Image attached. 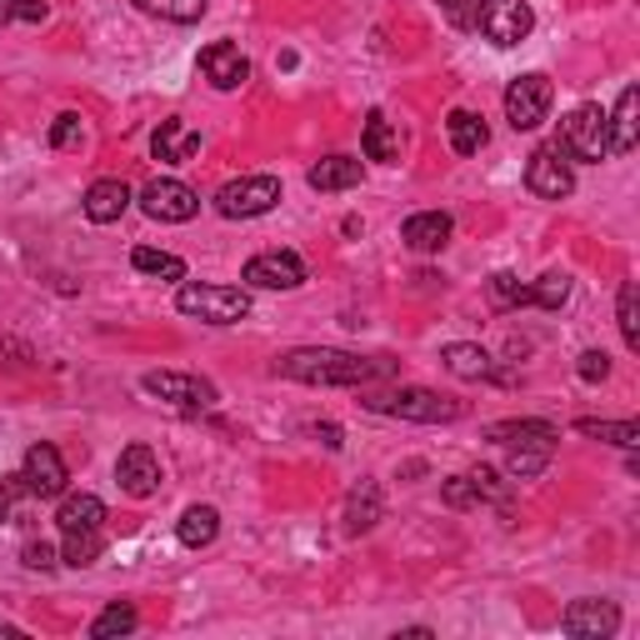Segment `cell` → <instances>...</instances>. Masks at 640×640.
Masks as SVG:
<instances>
[{"label": "cell", "mask_w": 640, "mask_h": 640, "mask_svg": "<svg viewBox=\"0 0 640 640\" xmlns=\"http://www.w3.org/2000/svg\"><path fill=\"white\" fill-rule=\"evenodd\" d=\"M440 360H446V370L460 376V380H510V376H500L496 356L480 350V346H470V340H450V346L440 350Z\"/></svg>", "instance_id": "2e32d148"}, {"label": "cell", "mask_w": 640, "mask_h": 640, "mask_svg": "<svg viewBox=\"0 0 640 640\" xmlns=\"http://www.w3.org/2000/svg\"><path fill=\"white\" fill-rule=\"evenodd\" d=\"M316 436H320V446H330V450L346 446V440H340V426H316Z\"/></svg>", "instance_id": "7bdbcfd3"}, {"label": "cell", "mask_w": 640, "mask_h": 640, "mask_svg": "<svg viewBox=\"0 0 640 640\" xmlns=\"http://www.w3.org/2000/svg\"><path fill=\"white\" fill-rule=\"evenodd\" d=\"M490 300H496L500 310L530 306V286L520 276H510V270H496V276H490Z\"/></svg>", "instance_id": "e575fe53"}, {"label": "cell", "mask_w": 640, "mask_h": 640, "mask_svg": "<svg viewBox=\"0 0 640 640\" xmlns=\"http://www.w3.org/2000/svg\"><path fill=\"white\" fill-rule=\"evenodd\" d=\"M6 20H16V0H0V26H6Z\"/></svg>", "instance_id": "ee69618b"}, {"label": "cell", "mask_w": 640, "mask_h": 640, "mask_svg": "<svg viewBox=\"0 0 640 640\" xmlns=\"http://www.w3.org/2000/svg\"><path fill=\"white\" fill-rule=\"evenodd\" d=\"M140 386H146V396L170 400V406H180V410H210L216 406V386H210L206 376H186V370H150Z\"/></svg>", "instance_id": "ba28073f"}, {"label": "cell", "mask_w": 640, "mask_h": 640, "mask_svg": "<svg viewBox=\"0 0 640 640\" xmlns=\"http://www.w3.org/2000/svg\"><path fill=\"white\" fill-rule=\"evenodd\" d=\"M0 520H6V496H0Z\"/></svg>", "instance_id": "bcb514c9"}, {"label": "cell", "mask_w": 640, "mask_h": 640, "mask_svg": "<svg viewBox=\"0 0 640 640\" xmlns=\"http://www.w3.org/2000/svg\"><path fill=\"white\" fill-rule=\"evenodd\" d=\"M130 266H136L140 276H156V280H186V260L166 256V250H150V246H136Z\"/></svg>", "instance_id": "f546056e"}, {"label": "cell", "mask_w": 640, "mask_h": 640, "mask_svg": "<svg viewBox=\"0 0 640 640\" xmlns=\"http://www.w3.org/2000/svg\"><path fill=\"white\" fill-rule=\"evenodd\" d=\"M620 336H626V346L630 350H640V290H636V280H626L620 286Z\"/></svg>", "instance_id": "d590c367"}, {"label": "cell", "mask_w": 640, "mask_h": 640, "mask_svg": "<svg viewBox=\"0 0 640 640\" xmlns=\"http://www.w3.org/2000/svg\"><path fill=\"white\" fill-rule=\"evenodd\" d=\"M486 436L496 446H526V440H560V430L550 420H496L486 426Z\"/></svg>", "instance_id": "83f0119b"}, {"label": "cell", "mask_w": 640, "mask_h": 640, "mask_svg": "<svg viewBox=\"0 0 640 640\" xmlns=\"http://www.w3.org/2000/svg\"><path fill=\"white\" fill-rule=\"evenodd\" d=\"M576 370H580V380H586V386H600V380L610 376V356H606V350H586Z\"/></svg>", "instance_id": "f35d334b"}, {"label": "cell", "mask_w": 640, "mask_h": 640, "mask_svg": "<svg viewBox=\"0 0 640 640\" xmlns=\"http://www.w3.org/2000/svg\"><path fill=\"white\" fill-rule=\"evenodd\" d=\"M466 480H470V490H476V500H490V506H500V510H510V486L496 476L490 466H476V470H466Z\"/></svg>", "instance_id": "836d02e7"}, {"label": "cell", "mask_w": 640, "mask_h": 640, "mask_svg": "<svg viewBox=\"0 0 640 640\" xmlns=\"http://www.w3.org/2000/svg\"><path fill=\"white\" fill-rule=\"evenodd\" d=\"M176 536H180V546H186V550H206L210 540L220 536V510L216 506H186Z\"/></svg>", "instance_id": "603a6c76"}, {"label": "cell", "mask_w": 640, "mask_h": 640, "mask_svg": "<svg viewBox=\"0 0 640 640\" xmlns=\"http://www.w3.org/2000/svg\"><path fill=\"white\" fill-rule=\"evenodd\" d=\"M240 280L260 286V290H300L306 286V260H300L296 250H260V256L246 260Z\"/></svg>", "instance_id": "30bf717a"}, {"label": "cell", "mask_w": 640, "mask_h": 640, "mask_svg": "<svg viewBox=\"0 0 640 640\" xmlns=\"http://www.w3.org/2000/svg\"><path fill=\"white\" fill-rule=\"evenodd\" d=\"M390 370H396L390 360H366L336 346H300L276 360V376L300 380V386H370V380L390 376Z\"/></svg>", "instance_id": "6da1fadb"}, {"label": "cell", "mask_w": 640, "mask_h": 640, "mask_svg": "<svg viewBox=\"0 0 640 640\" xmlns=\"http://www.w3.org/2000/svg\"><path fill=\"white\" fill-rule=\"evenodd\" d=\"M26 566L30 570H56V550H50L46 540H30V546H26Z\"/></svg>", "instance_id": "60d3db41"}, {"label": "cell", "mask_w": 640, "mask_h": 640, "mask_svg": "<svg viewBox=\"0 0 640 640\" xmlns=\"http://www.w3.org/2000/svg\"><path fill=\"white\" fill-rule=\"evenodd\" d=\"M20 476H26V486H30V496H40V500H50V496H66V460H60V450L56 446H30L26 450V466H20Z\"/></svg>", "instance_id": "4fadbf2b"}, {"label": "cell", "mask_w": 640, "mask_h": 640, "mask_svg": "<svg viewBox=\"0 0 640 640\" xmlns=\"http://www.w3.org/2000/svg\"><path fill=\"white\" fill-rule=\"evenodd\" d=\"M360 160L356 156H326V160H316L310 166V190H320V196H336V190H350V186H360Z\"/></svg>", "instance_id": "ffe728a7"}, {"label": "cell", "mask_w": 640, "mask_h": 640, "mask_svg": "<svg viewBox=\"0 0 640 640\" xmlns=\"http://www.w3.org/2000/svg\"><path fill=\"white\" fill-rule=\"evenodd\" d=\"M550 100H556V86H550V76H540V70H530V76H516L506 86V120L516 130H536L540 120L550 116Z\"/></svg>", "instance_id": "52a82bcc"}, {"label": "cell", "mask_w": 640, "mask_h": 640, "mask_svg": "<svg viewBox=\"0 0 640 640\" xmlns=\"http://www.w3.org/2000/svg\"><path fill=\"white\" fill-rule=\"evenodd\" d=\"M570 300V276H560V270H550V276H540L536 286H530V306L540 310H560Z\"/></svg>", "instance_id": "8d00e7d4"}, {"label": "cell", "mask_w": 640, "mask_h": 640, "mask_svg": "<svg viewBox=\"0 0 640 640\" xmlns=\"http://www.w3.org/2000/svg\"><path fill=\"white\" fill-rule=\"evenodd\" d=\"M526 190H530V196H540V200H566L570 190H576V176H570L566 156H560L556 146H540L536 156H530Z\"/></svg>", "instance_id": "8fae6325"}, {"label": "cell", "mask_w": 640, "mask_h": 640, "mask_svg": "<svg viewBox=\"0 0 640 640\" xmlns=\"http://www.w3.org/2000/svg\"><path fill=\"white\" fill-rule=\"evenodd\" d=\"M176 310L206 320V326H236L250 316V296L240 286H180Z\"/></svg>", "instance_id": "3957f363"}, {"label": "cell", "mask_w": 640, "mask_h": 640, "mask_svg": "<svg viewBox=\"0 0 640 640\" xmlns=\"http://www.w3.org/2000/svg\"><path fill=\"white\" fill-rule=\"evenodd\" d=\"M140 210H146L150 220H160V226H186V220H196L200 196L186 180H150V186L140 190Z\"/></svg>", "instance_id": "9c48e42d"}, {"label": "cell", "mask_w": 640, "mask_h": 640, "mask_svg": "<svg viewBox=\"0 0 640 640\" xmlns=\"http://www.w3.org/2000/svg\"><path fill=\"white\" fill-rule=\"evenodd\" d=\"M146 16H160V20H176V26H196L206 16V0H136Z\"/></svg>", "instance_id": "4dcf8cb0"}, {"label": "cell", "mask_w": 640, "mask_h": 640, "mask_svg": "<svg viewBox=\"0 0 640 640\" xmlns=\"http://www.w3.org/2000/svg\"><path fill=\"white\" fill-rule=\"evenodd\" d=\"M380 510H386V500H380V486L360 480V490H350V500H346V530H350V536L370 530V526L380 520Z\"/></svg>", "instance_id": "4316f807"}, {"label": "cell", "mask_w": 640, "mask_h": 640, "mask_svg": "<svg viewBox=\"0 0 640 640\" xmlns=\"http://www.w3.org/2000/svg\"><path fill=\"white\" fill-rule=\"evenodd\" d=\"M116 486L126 490V496H136V500L156 496V490H160V460H156V450H150V446H126V450H120Z\"/></svg>", "instance_id": "7c38bea8"}, {"label": "cell", "mask_w": 640, "mask_h": 640, "mask_svg": "<svg viewBox=\"0 0 640 640\" xmlns=\"http://www.w3.org/2000/svg\"><path fill=\"white\" fill-rule=\"evenodd\" d=\"M550 450L556 440H526V446H506V470L510 480H536L550 466Z\"/></svg>", "instance_id": "d4e9b609"}, {"label": "cell", "mask_w": 640, "mask_h": 640, "mask_svg": "<svg viewBox=\"0 0 640 640\" xmlns=\"http://www.w3.org/2000/svg\"><path fill=\"white\" fill-rule=\"evenodd\" d=\"M150 150H156L160 166H186V160L200 150V136L180 116H170V120H160V130L150 136Z\"/></svg>", "instance_id": "e0dca14e"}, {"label": "cell", "mask_w": 640, "mask_h": 640, "mask_svg": "<svg viewBox=\"0 0 640 640\" xmlns=\"http://www.w3.org/2000/svg\"><path fill=\"white\" fill-rule=\"evenodd\" d=\"M136 626H140L136 606H120V600H116V606H106L96 620H90V636H96V640H106V636H130Z\"/></svg>", "instance_id": "1f68e13d"}, {"label": "cell", "mask_w": 640, "mask_h": 640, "mask_svg": "<svg viewBox=\"0 0 640 640\" xmlns=\"http://www.w3.org/2000/svg\"><path fill=\"white\" fill-rule=\"evenodd\" d=\"M440 6H446V10H460V6H466V0H440Z\"/></svg>", "instance_id": "f6af8a7d"}, {"label": "cell", "mask_w": 640, "mask_h": 640, "mask_svg": "<svg viewBox=\"0 0 640 640\" xmlns=\"http://www.w3.org/2000/svg\"><path fill=\"white\" fill-rule=\"evenodd\" d=\"M100 550H106L100 530H66V566H96Z\"/></svg>", "instance_id": "d6a6232c"}, {"label": "cell", "mask_w": 640, "mask_h": 640, "mask_svg": "<svg viewBox=\"0 0 640 640\" xmlns=\"http://www.w3.org/2000/svg\"><path fill=\"white\" fill-rule=\"evenodd\" d=\"M450 216L446 210H416V216L400 226V240H406L410 250H420V256H430V250H440L450 240Z\"/></svg>", "instance_id": "ac0fdd59"}, {"label": "cell", "mask_w": 640, "mask_h": 640, "mask_svg": "<svg viewBox=\"0 0 640 640\" xmlns=\"http://www.w3.org/2000/svg\"><path fill=\"white\" fill-rule=\"evenodd\" d=\"M366 406L376 416H396V420H420V426H440V420H460V400L456 396H440V390L426 386H400L390 396H366Z\"/></svg>", "instance_id": "7a4b0ae2"}, {"label": "cell", "mask_w": 640, "mask_h": 640, "mask_svg": "<svg viewBox=\"0 0 640 640\" xmlns=\"http://www.w3.org/2000/svg\"><path fill=\"white\" fill-rule=\"evenodd\" d=\"M556 150L566 160H606L610 156V120L600 106H576L560 120V140Z\"/></svg>", "instance_id": "277c9868"}, {"label": "cell", "mask_w": 640, "mask_h": 640, "mask_svg": "<svg viewBox=\"0 0 640 640\" xmlns=\"http://www.w3.org/2000/svg\"><path fill=\"white\" fill-rule=\"evenodd\" d=\"M50 146H56V150H80V146H86V120H80L76 110L56 116V126H50Z\"/></svg>", "instance_id": "74e56055"}, {"label": "cell", "mask_w": 640, "mask_h": 640, "mask_svg": "<svg viewBox=\"0 0 640 640\" xmlns=\"http://www.w3.org/2000/svg\"><path fill=\"white\" fill-rule=\"evenodd\" d=\"M446 136H450V150H456V156H480L486 140H490V130H486V120H480L476 110H450Z\"/></svg>", "instance_id": "44dd1931"}, {"label": "cell", "mask_w": 640, "mask_h": 640, "mask_svg": "<svg viewBox=\"0 0 640 640\" xmlns=\"http://www.w3.org/2000/svg\"><path fill=\"white\" fill-rule=\"evenodd\" d=\"M80 210H86V220H96V226H110V220H120L130 210V186L126 180H96V186L86 190V200H80Z\"/></svg>", "instance_id": "d6986e66"}, {"label": "cell", "mask_w": 640, "mask_h": 640, "mask_svg": "<svg viewBox=\"0 0 640 640\" xmlns=\"http://www.w3.org/2000/svg\"><path fill=\"white\" fill-rule=\"evenodd\" d=\"M276 200H280L276 176H240V180H226V186L216 190V210L226 220L266 216V210H276Z\"/></svg>", "instance_id": "8992f818"}, {"label": "cell", "mask_w": 640, "mask_h": 640, "mask_svg": "<svg viewBox=\"0 0 640 640\" xmlns=\"http://www.w3.org/2000/svg\"><path fill=\"white\" fill-rule=\"evenodd\" d=\"M50 10H46V0H16V20H26V26H40Z\"/></svg>", "instance_id": "b9f144b4"}, {"label": "cell", "mask_w": 640, "mask_h": 640, "mask_svg": "<svg viewBox=\"0 0 640 640\" xmlns=\"http://www.w3.org/2000/svg\"><path fill=\"white\" fill-rule=\"evenodd\" d=\"M576 430L580 436H590V440H610V446H620V450H636L640 446V430H636V420H576Z\"/></svg>", "instance_id": "f1b7e54d"}, {"label": "cell", "mask_w": 640, "mask_h": 640, "mask_svg": "<svg viewBox=\"0 0 640 640\" xmlns=\"http://www.w3.org/2000/svg\"><path fill=\"white\" fill-rule=\"evenodd\" d=\"M446 506H450V510L480 506V500H476V490H470V480H466V476H450V480H446Z\"/></svg>", "instance_id": "ab89813d"}, {"label": "cell", "mask_w": 640, "mask_h": 640, "mask_svg": "<svg viewBox=\"0 0 640 640\" xmlns=\"http://www.w3.org/2000/svg\"><path fill=\"white\" fill-rule=\"evenodd\" d=\"M360 146H366V160H380V166H396V160H400V136H396V126H390L380 110H370Z\"/></svg>", "instance_id": "cb8c5ba5"}, {"label": "cell", "mask_w": 640, "mask_h": 640, "mask_svg": "<svg viewBox=\"0 0 640 640\" xmlns=\"http://www.w3.org/2000/svg\"><path fill=\"white\" fill-rule=\"evenodd\" d=\"M100 520H106V506H100V496H66L56 510V526L60 530H100Z\"/></svg>", "instance_id": "484cf974"}, {"label": "cell", "mask_w": 640, "mask_h": 640, "mask_svg": "<svg viewBox=\"0 0 640 640\" xmlns=\"http://www.w3.org/2000/svg\"><path fill=\"white\" fill-rule=\"evenodd\" d=\"M200 70H206V80L216 90H240L250 80V60L240 56V46H230V40H216V46L200 50Z\"/></svg>", "instance_id": "9a60e30c"}, {"label": "cell", "mask_w": 640, "mask_h": 640, "mask_svg": "<svg viewBox=\"0 0 640 640\" xmlns=\"http://www.w3.org/2000/svg\"><path fill=\"white\" fill-rule=\"evenodd\" d=\"M620 626V610L610 600H576V606L560 616V630L576 640H600V636H616Z\"/></svg>", "instance_id": "5bb4252c"}, {"label": "cell", "mask_w": 640, "mask_h": 640, "mask_svg": "<svg viewBox=\"0 0 640 640\" xmlns=\"http://www.w3.org/2000/svg\"><path fill=\"white\" fill-rule=\"evenodd\" d=\"M636 110H640V90L626 86L616 116H606L610 120V156H630V150H636Z\"/></svg>", "instance_id": "7402d4cb"}, {"label": "cell", "mask_w": 640, "mask_h": 640, "mask_svg": "<svg viewBox=\"0 0 640 640\" xmlns=\"http://www.w3.org/2000/svg\"><path fill=\"white\" fill-rule=\"evenodd\" d=\"M476 30L490 46H520L536 30V10L526 0H476Z\"/></svg>", "instance_id": "5b68a950"}]
</instances>
